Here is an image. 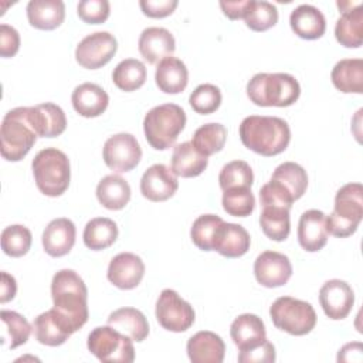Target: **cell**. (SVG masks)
Here are the masks:
<instances>
[{
    "label": "cell",
    "mask_w": 363,
    "mask_h": 363,
    "mask_svg": "<svg viewBox=\"0 0 363 363\" xmlns=\"http://www.w3.org/2000/svg\"><path fill=\"white\" fill-rule=\"evenodd\" d=\"M52 309L72 335L88 320V289L84 279L74 269H61L55 272L51 281Z\"/></svg>",
    "instance_id": "1"
},
{
    "label": "cell",
    "mask_w": 363,
    "mask_h": 363,
    "mask_svg": "<svg viewBox=\"0 0 363 363\" xmlns=\"http://www.w3.org/2000/svg\"><path fill=\"white\" fill-rule=\"evenodd\" d=\"M238 133L247 149L267 157L282 153L291 142L289 125L278 116L250 115L240 123Z\"/></svg>",
    "instance_id": "2"
},
{
    "label": "cell",
    "mask_w": 363,
    "mask_h": 363,
    "mask_svg": "<svg viewBox=\"0 0 363 363\" xmlns=\"http://www.w3.org/2000/svg\"><path fill=\"white\" fill-rule=\"evenodd\" d=\"M299 95L301 85L298 79L286 72H259L247 84V96L258 106H291Z\"/></svg>",
    "instance_id": "3"
},
{
    "label": "cell",
    "mask_w": 363,
    "mask_h": 363,
    "mask_svg": "<svg viewBox=\"0 0 363 363\" xmlns=\"http://www.w3.org/2000/svg\"><path fill=\"white\" fill-rule=\"evenodd\" d=\"M37 189L48 197H58L69 186L71 164L68 156L57 147L41 149L31 163Z\"/></svg>",
    "instance_id": "4"
},
{
    "label": "cell",
    "mask_w": 363,
    "mask_h": 363,
    "mask_svg": "<svg viewBox=\"0 0 363 363\" xmlns=\"http://www.w3.org/2000/svg\"><path fill=\"white\" fill-rule=\"evenodd\" d=\"M186 112L176 104H163L152 108L143 119V132L147 143L156 150H166L174 145L186 126Z\"/></svg>",
    "instance_id": "5"
},
{
    "label": "cell",
    "mask_w": 363,
    "mask_h": 363,
    "mask_svg": "<svg viewBox=\"0 0 363 363\" xmlns=\"http://www.w3.org/2000/svg\"><path fill=\"white\" fill-rule=\"evenodd\" d=\"M363 218V186L347 183L335 196L333 211L326 217L328 233L345 238L356 233Z\"/></svg>",
    "instance_id": "6"
},
{
    "label": "cell",
    "mask_w": 363,
    "mask_h": 363,
    "mask_svg": "<svg viewBox=\"0 0 363 363\" xmlns=\"http://www.w3.org/2000/svg\"><path fill=\"white\" fill-rule=\"evenodd\" d=\"M37 133L27 118V106L9 111L0 126L1 156L9 162L21 160L37 142Z\"/></svg>",
    "instance_id": "7"
},
{
    "label": "cell",
    "mask_w": 363,
    "mask_h": 363,
    "mask_svg": "<svg viewBox=\"0 0 363 363\" xmlns=\"http://www.w3.org/2000/svg\"><path fill=\"white\" fill-rule=\"evenodd\" d=\"M269 316L277 329L292 336H303L312 332L316 325L313 306L292 296H279L269 308Z\"/></svg>",
    "instance_id": "8"
},
{
    "label": "cell",
    "mask_w": 363,
    "mask_h": 363,
    "mask_svg": "<svg viewBox=\"0 0 363 363\" xmlns=\"http://www.w3.org/2000/svg\"><path fill=\"white\" fill-rule=\"evenodd\" d=\"M88 350L101 362L132 363L135 360L133 340L112 326H96L86 340Z\"/></svg>",
    "instance_id": "9"
},
{
    "label": "cell",
    "mask_w": 363,
    "mask_h": 363,
    "mask_svg": "<svg viewBox=\"0 0 363 363\" xmlns=\"http://www.w3.org/2000/svg\"><path fill=\"white\" fill-rule=\"evenodd\" d=\"M155 315L163 329L174 333L186 332L196 319L193 306L170 288L160 292L156 301Z\"/></svg>",
    "instance_id": "10"
},
{
    "label": "cell",
    "mask_w": 363,
    "mask_h": 363,
    "mask_svg": "<svg viewBox=\"0 0 363 363\" xmlns=\"http://www.w3.org/2000/svg\"><path fill=\"white\" fill-rule=\"evenodd\" d=\"M102 157L111 170L125 173L139 164L142 149L133 135L121 132L106 139L102 149Z\"/></svg>",
    "instance_id": "11"
},
{
    "label": "cell",
    "mask_w": 363,
    "mask_h": 363,
    "mask_svg": "<svg viewBox=\"0 0 363 363\" xmlns=\"http://www.w3.org/2000/svg\"><path fill=\"white\" fill-rule=\"evenodd\" d=\"M118 50V41L108 31H96L84 37L75 48L77 62L86 69H98L108 64Z\"/></svg>",
    "instance_id": "12"
},
{
    "label": "cell",
    "mask_w": 363,
    "mask_h": 363,
    "mask_svg": "<svg viewBox=\"0 0 363 363\" xmlns=\"http://www.w3.org/2000/svg\"><path fill=\"white\" fill-rule=\"evenodd\" d=\"M319 303L329 319L342 320L354 305V292L346 281L329 279L320 286Z\"/></svg>",
    "instance_id": "13"
},
{
    "label": "cell",
    "mask_w": 363,
    "mask_h": 363,
    "mask_svg": "<svg viewBox=\"0 0 363 363\" xmlns=\"http://www.w3.org/2000/svg\"><path fill=\"white\" fill-rule=\"evenodd\" d=\"M254 275L262 286L278 288L289 281L292 265L285 254L264 251L254 261Z\"/></svg>",
    "instance_id": "14"
},
{
    "label": "cell",
    "mask_w": 363,
    "mask_h": 363,
    "mask_svg": "<svg viewBox=\"0 0 363 363\" xmlns=\"http://www.w3.org/2000/svg\"><path fill=\"white\" fill-rule=\"evenodd\" d=\"M179 189L177 176L162 163L152 164L140 179V193L150 201H166Z\"/></svg>",
    "instance_id": "15"
},
{
    "label": "cell",
    "mask_w": 363,
    "mask_h": 363,
    "mask_svg": "<svg viewBox=\"0 0 363 363\" xmlns=\"http://www.w3.org/2000/svg\"><path fill=\"white\" fill-rule=\"evenodd\" d=\"M145 275L142 258L133 252H119L108 265V281L119 289L136 288Z\"/></svg>",
    "instance_id": "16"
},
{
    "label": "cell",
    "mask_w": 363,
    "mask_h": 363,
    "mask_svg": "<svg viewBox=\"0 0 363 363\" xmlns=\"http://www.w3.org/2000/svg\"><path fill=\"white\" fill-rule=\"evenodd\" d=\"M27 118L38 138L60 136L67 128L64 111L51 102L27 106Z\"/></svg>",
    "instance_id": "17"
},
{
    "label": "cell",
    "mask_w": 363,
    "mask_h": 363,
    "mask_svg": "<svg viewBox=\"0 0 363 363\" xmlns=\"http://www.w3.org/2000/svg\"><path fill=\"white\" fill-rule=\"evenodd\" d=\"M75 237L77 228L69 218H54L47 224V227L43 231V248L50 257L54 258L67 255L75 244Z\"/></svg>",
    "instance_id": "18"
},
{
    "label": "cell",
    "mask_w": 363,
    "mask_h": 363,
    "mask_svg": "<svg viewBox=\"0 0 363 363\" xmlns=\"http://www.w3.org/2000/svg\"><path fill=\"white\" fill-rule=\"evenodd\" d=\"M329 233L323 211L316 208L303 211L298 223L299 245L308 252H316L326 245Z\"/></svg>",
    "instance_id": "19"
},
{
    "label": "cell",
    "mask_w": 363,
    "mask_h": 363,
    "mask_svg": "<svg viewBox=\"0 0 363 363\" xmlns=\"http://www.w3.org/2000/svg\"><path fill=\"white\" fill-rule=\"evenodd\" d=\"M140 55L149 64H159L163 58L170 57L176 50L173 34L163 27L145 28L138 41Z\"/></svg>",
    "instance_id": "20"
},
{
    "label": "cell",
    "mask_w": 363,
    "mask_h": 363,
    "mask_svg": "<svg viewBox=\"0 0 363 363\" xmlns=\"http://www.w3.org/2000/svg\"><path fill=\"white\" fill-rule=\"evenodd\" d=\"M230 335L240 352L255 349L267 340L265 325L262 319L254 313L237 316L230 326Z\"/></svg>",
    "instance_id": "21"
},
{
    "label": "cell",
    "mask_w": 363,
    "mask_h": 363,
    "mask_svg": "<svg viewBox=\"0 0 363 363\" xmlns=\"http://www.w3.org/2000/svg\"><path fill=\"white\" fill-rule=\"evenodd\" d=\"M186 350L193 363H221L225 356L224 340L210 330L194 333L187 340Z\"/></svg>",
    "instance_id": "22"
},
{
    "label": "cell",
    "mask_w": 363,
    "mask_h": 363,
    "mask_svg": "<svg viewBox=\"0 0 363 363\" xmlns=\"http://www.w3.org/2000/svg\"><path fill=\"white\" fill-rule=\"evenodd\" d=\"M71 102L77 113L84 118H96L102 115L109 104L105 89L94 82H84L72 91Z\"/></svg>",
    "instance_id": "23"
},
{
    "label": "cell",
    "mask_w": 363,
    "mask_h": 363,
    "mask_svg": "<svg viewBox=\"0 0 363 363\" xmlns=\"http://www.w3.org/2000/svg\"><path fill=\"white\" fill-rule=\"evenodd\" d=\"M289 26L292 31L303 40H318L326 31L323 13L312 4L295 7L289 16Z\"/></svg>",
    "instance_id": "24"
},
{
    "label": "cell",
    "mask_w": 363,
    "mask_h": 363,
    "mask_svg": "<svg viewBox=\"0 0 363 363\" xmlns=\"http://www.w3.org/2000/svg\"><path fill=\"white\" fill-rule=\"evenodd\" d=\"M155 82L164 94L174 95L183 92L189 82V71L186 64L173 55L163 58L156 67Z\"/></svg>",
    "instance_id": "25"
},
{
    "label": "cell",
    "mask_w": 363,
    "mask_h": 363,
    "mask_svg": "<svg viewBox=\"0 0 363 363\" xmlns=\"http://www.w3.org/2000/svg\"><path fill=\"white\" fill-rule=\"evenodd\" d=\"M250 234L242 225L224 221L217 233L213 251L227 258H238L250 250Z\"/></svg>",
    "instance_id": "26"
},
{
    "label": "cell",
    "mask_w": 363,
    "mask_h": 363,
    "mask_svg": "<svg viewBox=\"0 0 363 363\" xmlns=\"http://www.w3.org/2000/svg\"><path fill=\"white\" fill-rule=\"evenodd\" d=\"M28 23L38 30H55L65 18V6L61 0H30L27 4Z\"/></svg>",
    "instance_id": "27"
},
{
    "label": "cell",
    "mask_w": 363,
    "mask_h": 363,
    "mask_svg": "<svg viewBox=\"0 0 363 363\" xmlns=\"http://www.w3.org/2000/svg\"><path fill=\"white\" fill-rule=\"evenodd\" d=\"M108 325L129 336L133 342H143L149 335V323L136 308H119L108 316Z\"/></svg>",
    "instance_id": "28"
},
{
    "label": "cell",
    "mask_w": 363,
    "mask_h": 363,
    "mask_svg": "<svg viewBox=\"0 0 363 363\" xmlns=\"http://www.w3.org/2000/svg\"><path fill=\"white\" fill-rule=\"evenodd\" d=\"M330 79L343 94H363V60L345 58L335 64Z\"/></svg>",
    "instance_id": "29"
},
{
    "label": "cell",
    "mask_w": 363,
    "mask_h": 363,
    "mask_svg": "<svg viewBox=\"0 0 363 363\" xmlns=\"http://www.w3.org/2000/svg\"><path fill=\"white\" fill-rule=\"evenodd\" d=\"M208 164V159L199 153L191 142H183L173 147L172 172L180 177L200 176Z\"/></svg>",
    "instance_id": "30"
},
{
    "label": "cell",
    "mask_w": 363,
    "mask_h": 363,
    "mask_svg": "<svg viewBox=\"0 0 363 363\" xmlns=\"http://www.w3.org/2000/svg\"><path fill=\"white\" fill-rule=\"evenodd\" d=\"M335 37L346 48H359L363 41V9L362 4L343 10L335 24Z\"/></svg>",
    "instance_id": "31"
},
{
    "label": "cell",
    "mask_w": 363,
    "mask_h": 363,
    "mask_svg": "<svg viewBox=\"0 0 363 363\" xmlns=\"http://www.w3.org/2000/svg\"><path fill=\"white\" fill-rule=\"evenodd\" d=\"M96 199L108 210H122L130 200V186L119 174H108L96 186Z\"/></svg>",
    "instance_id": "32"
},
{
    "label": "cell",
    "mask_w": 363,
    "mask_h": 363,
    "mask_svg": "<svg viewBox=\"0 0 363 363\" xmlns=\"http://www.w3.org/2000/svg\"><path fill=\"white\" fill-rule=\"evenodd\" d=\"M118 225L106 217H95L89 220L84 228V244L92 251H101L111 247L118 238Z\"/></svg>",
    "instance_id": "33"
},
{
    "label": "cell",
    "mask_w": 363,
    "mask_h": 363,
    "mask_svg": "<svg viewBox=\"0 0 363 363\" xmlns=\"http://www.w3.org/2000/svg\"><path fill=\"white\" fill-rule=\"evenodd\" d=\"M33 332L37 342L45 346H60L71 336L57 318L54 309L43 312L34 319Z\"/></svg>",
    "instance_id": "34"
},
{
    "label": "cell",
    "mask_w": 363,
    "mask_h": 363,
    "mask_svg": "<svg viewBox=\"0 0 363 363\" xmlns=\"http://www.w3.org/2000/svg\"><path fill=\"white\" fill-rule=\"evenodd\" d=\"M259 225L269 240L277 242L285 241L291 231L289 208L281 206H262Z\"/></svg>",
    "instance_id": "35"
},
{
    "label": "cell",
    "mask_w": 363,
    "mask_h": 363,
    "mask_svg": "<svg viewBox=\"0 0 363 363\" xmlns=\"http://www.w3.org/2000/svg\"><path fill=\"white\" fill-rule=\"evenodd\" d=\"M146 75V67L142 61L136 58H126L115 67L112 81L121 91L132 92L145 84Z\"/></svg>",
    "instance_id": "36"
},
{
    "label": "cell",
    "mask_w": 363,
    "mask_h": 363,
    "mask_svg": "<svg viewBox=\"0 0 363 363\" xmlns=\"http://www.w3.org/2000/svg\"><path fill=\"white\" fill-rule=\"evenodd\" d=\"M225 140H227L225 126L217 122H210L196 129L191 143L199 153L208 157L223 150Z\"/></svg>",
    "instance_id": "37"
},
{
    "label": "cell",
    "mask_w": 363,
    "mask_h": 363,
    "mask_svg": "<svg viewBox=\"0 0 363 363\" xmlns=\"http://www.w3.org/2000/svg\"><path fill=\"white\" fill-rule=\"evenodd\" d=\"M271 179L279 182L295 199H301L308 187V174L306 170L295 162L281 163L272 173Z\"/></svg>",
    "instance_id": "38"
},
{
    "label": "cell",
    "mask_w": 363,
    "mask_h": 363,
    "mask_svg": "<svg viewBox=\"0 0 363 363\" xmlns=\"http://www.w3.org/2000/svg\"><path fill=\"white\" fill-rule=\"evenodd\" d=\"M224 220L216 214L199 216L190 228V238L193 244L203 251H213L217 233Z\"/></svg>",
    "instance_id": "39"
},
{
    "label": "cell",
    "mask_w": 363,
    "mask_h": 363,
    "mask_svg": "<svg viewBox=\"0 0 363 363\" xmlns=\"http://www.w3.org/2000/svg\"><path fill=\"white\" fill-rule=\"evenodd\" d=\"M242 18L250 30L261 33V31L269 30L277 24L278 10L269 1L248 0Z\"/></svg>",
    "instance_id": "40"
},
{
    "label": "cell",
    "mask_w": 363,
    "mask_h": 363,
    "mask_svg": "<svg viewBox=\"0 0 363 363\" xmlns=\"http://www.w3.org/2000/svg\"><path fill=\"white\" fill-rule=\"evenodd\" d=\"M31 231L21 224H13L1 231V250L6 255L18 258L28 252L31 247Z\"/></svg>",
    "instance_id": "41"
},
{
    "label": "cell",
    "mask_w": 363,
    "mask_h": 363,
    "mask_svg": "<svg viewBox=\"0 0 363 363\" xmlns=\"http://www.w3.org/2000/svg\"><path fill=\"white\" fill-rule=\"evenodd\" d=\"M221 204L227 214L247 217L255 208V197L251 193V187H234L224 190Z\"/></svg>",
    "instance_id": "42"
},
{
    "label": "cell",
    "mask_w": 363,
    "mask_h": 363,
    "mask_svg": "<svg viewBox=\"0 0 363 363\" xmlns=\"http://www.w3.org/2000/svg\"><path fill=\"white\" fill-rule=\"evenodd\" d=\"M218 183L223 191L234 187H251L254 183L252 169L244 160H233L220 170Z\"/></svg>",
    "instance_id": "43"
},
{
    "label": "cell",
    "mask_w": 363,
    "mask_h": 363,
    "mask_svg": "<svg viewBox=\"0 0 363 363\" xmlns=\"http://www.w3.org/2000/svg\"><path fill=\"white\" fill-rule=\"evenodd\" d=\"M0 318H1V322L4 323V330L10 340L9 343L10 349H16L27 343L33 332V326L28 323V320L23 315H20L16 311L3 309L0 312Z\"/></svg>",
    "instance_id": "44"
},
{
    "label": "cell",
    "mask_w": 363,
    "mask_h": 363,
    "mask_svg": "<svg viewBox=\"0 0 363 363\" xmlns=\"http://www.w3.org/2000/svg\"><path fill=\"white\" fill-rule=\"evenodd\" d=\"M221 99L223 96L218 86L213 84H201L190 94L189 102L196 113L210 115L220 108Z\"/></svg>",
    "instance_id": "45"
},
{
    "label": "cell",
    "mask_w": 363,
    "mask_h": 363,
    "mask_svg": "<svg viewBox=\"0 0 363 363\" xmlns=\"http://www.w3.org/2000/svg\"><path fill=\"white\" fill-rule=\"evenodd\" d=\"M109 13L108 0H82L77 6L78 17L86 24H102L108 20Z\"/></svg>",
    "instance_id": "46"
},
{
    "label": "cell",
    "mask_w": 363,
    "mask_h": 363,
    "mask_svg": "<svg viewBox=\"0 0 363 363\" xmlns=\"http://www.w3.org/2000/svg\"><path fill=\"white\" fill-rule=\"evenodd\" d=\"M237 360L240 363H272L275 362V347L267 339L262 345L255 349L240 352Z\"/></svg>",
    "instance_id": "47"
},
{
    "label": "cell",
    "mask_w": 363,
    "mask_h": 363,
    "mask_svg": "<svg viewBox=\"0 0 363 363\" xmlns=\"http://www.w3.org/2000/svg\"><path fill=\"white\" fill-rule=\"evenodd\" d=\"M177 0H140L139 6L145 16L150 18H163L170 16L177 7Z\"/></svg>",
    "instance_id": "48"
},
{
    "label": "cell",
    "mask_w": 363,
    "mask_h": 363,
    "mask_svg": "<svg viewBox=\"0 0 363 363\" xmlns=\"http://www.w3.org/2000/svg\"><path fill=\"white\" fill-rule=\"evenodd\" d=\"M20 48V34L18 31L9 26L0 24V55L3 58L14 57Z\"/></svg>",
    "instance_id": "49"
},
{
    "label": "cell",
    "mask_w": 363,
    "mask_h": 363,
    "mask_svg": "<svg viewBox=\"0 0 363 363\" xmlns=\"http://www.w3.org/2000/svg\"><path fill=\"white\" fill-rule=\"evenodd\" d=\"M1 289H0V302L7 303L10 302L17 294V282L13 275L6 271H1Z\"/></svg>",
    "instance_id": "50"
},
{
    "label": "cell",
    "mask_w": 363,
    "mask_h": 363,
    "mask_svg": "<svg viewBox=\"0 0 363 363\" xmlns=\"http://www.w3.org/2000/svg\"><path fill=\"white\" fill-rule=\"evenodd\" d=\"M248 0L244 1H220V7L223 13L230 18V20H238L244 17V11L247 9Z\"/></svg>",
    "instance_id": "51"
}]
</instances>
